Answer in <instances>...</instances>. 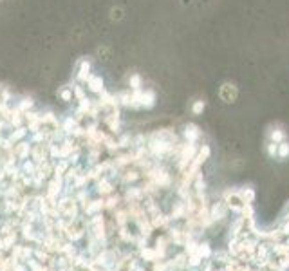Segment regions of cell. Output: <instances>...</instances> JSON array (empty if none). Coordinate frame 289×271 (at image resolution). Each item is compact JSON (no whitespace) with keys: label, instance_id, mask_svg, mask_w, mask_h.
Wrapping results in <instances>:
<instances>
[{"label":"cell","instance_id":"obj_6","mask_svg":"<svg viewBox=\"0 0 289 271\" xmlns=\"http://www.w3.org/2000/svg\"><path fill=\"white\" fill-rule=\"evenodd\" d=\"M33 105H35V101H33V98H22L20 99V103L17 105V108L18 110H20V112H29V108L33 107Z\"/></svg>","mask_w":289,"mask_h":271},{"label":"cell","instance_id":"obj_2","mask_svg":"<svg viewBox=\"0 0 289 271\" xmlns=\"http://www.w3.org/2000/svg\"><path fill=\"white\" fill-rule=\"evenodd\" d=\"M87 89H89L90 92H94V94H101V92L105 90L103 78L96 76V74H90V78L87 80Z\"/></svg>","mask_w":289,"mask_h":271},{"label":"cell","instance_id":"obj_8","mask_svg":"<svg viewBox=\"0 0 289 271\" xmlns=\"http://www.w3.org/2000/svg\"><path fill=\"white\" fill-rule=\"evenodd\" d=\"M29 152H31V147H29L27 143H18L17 145V156L20 159L27 158V156H29Z\"/></svg>","mask_w":289,"mask_h":271},{"label":"cell","instance_id":"obj_9","mask_svg":"<svg viewBox=\"0 0 289 271\" xmlns=\"http://www.w3.org/2000/svg\"><path fill=\"white\" fill-rule=\"evenodd\" d=\"M204 110V101L203 99H195L194 105H192V112L194 114H201Z\"/></svg>","mask_w":289,"mask_h":271},{"label":"cell","instance_id":"obj_5","mask_svg":"<svg viewBox=\"0 0 289 271\" xmlns=\"http://www.w3.org/2000/svg\"><path fill=\"white\" fill-rule=\"evenodd\" d=\"M128 89L130 90H141L143 89V80H141L139 74H130L128 76Z\"/></svg>","mask_w":289,"mask_h":271},{"label":"cell","instance_id":"obj_7","mask_svg":"<svg viewBox=\"0 0 289 271\" xmlns=\"http://www.w3.org/2000/svg\"><path fill=\"white\" fill-rule=\"evenodd\" d=\"M58 96L63 99V101H72V98H74V94H72V87H62V89L58 90Z\"/></svg>","mask_w":289,"mask_h":271},{"label":"cell","instance_id":"obj_3","mask_svg":"<svg viewBox=\"0 0 289 271\" xmlns=\"http://www.w3.org/2000/svg\"><path fill=\"white\" fill-rule=\"evenodd\" d=\"M90 78V63L87 60H80L78 63V72H76V80L80 83H87V80Z\"/></svg>","mask_w":289,"mask_h":271},{"label":"cell","instance_id":"obj_1","mask_svg":"<svg viewBox=\"0 0 289 271\" xmlns=\"http://www.w3.org/2000/svg\"><path fill=\"white\" fill-rule=\"evenodd\" d=\"M137 98H139L141 108H152L154 105H156L158 96H156V92H154L152 89H141L137 90Z\"/></svg>","mask_w":289,"mask_h":271},{"label":"cell","instance_id":"obj_4","mask_svg":"<svg viewBox=\"0 0 289 271\" xmlns=\"http://www.w3.org/2000/svg\"><path fill=\"white\" fill-rule=\"evenodd\" d=\"M183 134H185V140L188 141V143H197V140L201 138V130H199V126L194 125V123L186 125Z\"/></svg>","mask_w":289,"mask_h":271}]
</instances>
